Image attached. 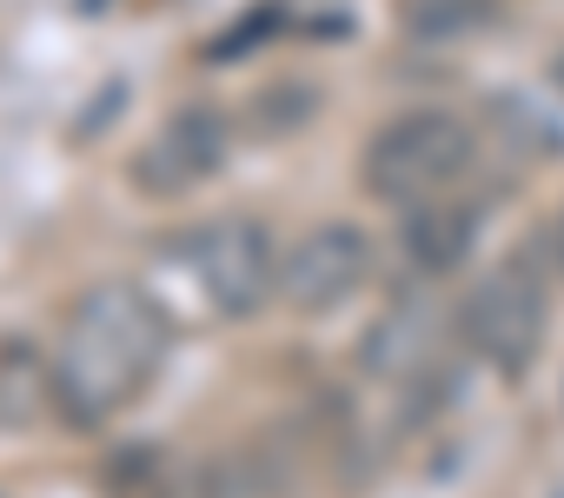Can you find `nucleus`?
I'll use <instances>...</instances> for the list:
<instances>
[{"mask_svg":"<svg viewBox=\"0 0 564 498\" xmlns=\"http://www.w3.org/2000/svg\"><path fill=\"white\" fill-rule=\"evenodd\" d=\"M166 313L147 286H127V280H107V286H87L61 333H54V353H47V392L61 405L67 425H107L120 419L166 366Z\"/></svg>","mask_w":564,"mask_h":498,"instance_id":"nucleus-1","label":"nucleus"},{"mask_svg":"<svg viewBox=\"0 0 564 498\" xmlns=\"http://www.w3.org/2000/svg\"><path fill=\"white\" fill-rule=\"evenodd\" d=\"M471 127L445 107H412V113H392L372 140H366V160H359V180L372 199L386 206H419L432 193H445L465 166H471Z\"/></svg>","mask_w":564,"mask_h":498,"instance_id":"nucleus-2","label":"nucleus"},{"mask_svg":"<svg viewBox=\"0 0 564 498\" xmlns=\"http://www.w3.org/2000/svg\"><path fill=\"white\" fill-rule=\"evenodd\" d=\"M180 267L199 286L213 320H252L265 300H279V253L272 232L246 213H219L180 239Z\"/></svg>","mask_w":564,"mask_h":498,"instance_id":"nucleus-3","label":"nucleus"},{"mask_svg":"<svg viewBox=\"0 0 564 498\" xmlns=\"http://www.w3.org/2000/svg\"><path fill=\"white\" fill-rule=\"evenodd\" d=\"M458 326H465L471 353H478L498 379H524V372L538 366V346H544V326H551L544 280H538L524 260L491 267V273L465 293Z\"/></svg>","mask_w":564,"mask_h":498,"instance_id":"nucleus-4","label":"nucleus"},{"mask_svg":"<svg viewBox=\"0 0 564 498\" xmlns=\"http://www.w3.org/2000/svg\"><path fill=\"white\" fill-rule=\"evenodd\" d=\"M372 273V239L366 226L352 219H319L313 232H300L286 253H279V306L300 313V320H319V313H339Z\"/></svg>","mask_w":564,"mask_h":498,"instance_id":"nucleus-5","label":"nucleus"},{"mask_svg":"<svg viewBox=\"0 0 564 498\" xmlns=\"http://www.w3.org/2000/svg\"><path fill=\"white\" fill-rule=\"evenodd\" d=\"M219 160H226V120H219L213 107H180V113L147 140V153L133 160V180H140L147 193L173 199V193L199 186L206 173H219Z\"/></svg>","mask_w":564,"mask_h":498,"instance_id":"nucleus-6","label":"nucleus"},{"mask_svg":"<svg viewBox=\"0 0 564 498\" xmlns=\"http://www.w3.org/2000/svg\"><path fill=\"white\" fill-rule=\"evenodd\" d=\"M471 232H478V206L432 193V199L405 206V232H399V239H405V260H412L419 273H452V267H465V253H471Z\"/></svg>","mask_w":564,"mask_h":498,"instance_id":"nucleus-7","label":"nucleus"},{"mask_svg":"<svg viewBox=\"0 0 564 498\" xmlns=\"http://www.w3.org/2000/svg\"><path fill=\"white\" fill-rule=\"evenodd\" d=\"M399 21L419 41H465L498 21V0H399Z\"/></svg>","mask_w":564,"mask_h":498,"instance_id":"nucleus-8","label":"nucleus"},{"mask_svg":"<svg viewBox=\"0 0 564 498\" xmlns=\"http://www.w3.org/2000/svg\"><path fill=\"white\" fill-rule=\"evenodd\" d=\"M557 267H564V219H557Z\"/></svg>","mask_w":564,"mask_h":498,"instance_id":"nucleus-9","label":"nucleus"},{"mask_svg":"<svg viewBox=\"0 0 564 498\" xmlns=\"http://www.w3.org/2000/svg\"><path fill=\"white\" fill-rule=\"evenodd\" d=\"M557 80H564V54H557Z\"/></svg>","mask_w":564,"mask_h":498,"instance_id":"nucleus-10","label":"nucleus"}]
</instances>
